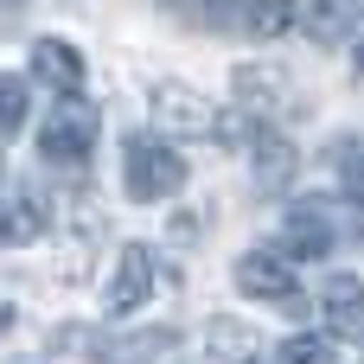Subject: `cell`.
<instances>
[{
  "label": "cell",
  "instance_id": "7c38bea8",
  "mask_svg": "<svg viewBox=\"0 0 364 364\" xmlns=\"http://www.w3.org/2000/svg\"><path fill=\"white\" fill-rule=\"evenodd\" d=\"M38 237H45V198L38 192H19L0 211V243H38Z\"/></svg>",
  "mask_w": 364,
  "mask_h": 364
},
{
  "label": "cell",
  "instance_id": "ac0fdd59",
  "mask_svg": "<svg viewBox=\"0 0 364 364\" xmlns=\"http://www.w3.org/2000/svg\"><path fill=\"white\" fill-rule=\"evenodd\" d=\"M26 128V77H0V134Z\"/></svg>",
  "mask_w": 364,
  "mask_h": 364
},
{
  "label": "cell",
  "instance_id": "4fadbf2b",
  "mask_svg": "<svg viewBox=\"0 0 364 364\" xmlns=\"http://www.w3.org/2000/svg\"><path fill=\"white\" fill-rule=\"evenodd\" d=\"M358 6H364V0H314V38H320V45L358 38V26H364Z\"/></svg>",
  "mask_w": 364,
  "mask_h": 364
},
{
  "label": "cell",
  "instance_id": "3957f363",
  "mask_svg": "<svg viewBox=\"0 0 364 364\" xmlns=\"http://www.w3.org/2000/svg\"><path fill=\"white\" fill-rule=\"evenodd\" d=\"M154 282H160V269H154V250L128 243V250L115 256V275H109V288H102V314H109V320H128L134 307H147Z\"/></svg>",
  "mask_w": 364,
  "mask_h": 364
},
{
  "label": "cell",
  "instance_id": "30bf717a",
  "mask_svg": "<svg viewBox=\"0 0 364 364\" xmlns=\"http://www.w3.org/2000/svg\"><path fill=\"white\" fill-rule=\"evenodd\" d=\"M205 358H211V364H256V358H262L256 326H243V320L218 314V320L205 326Z\"/></svg>",
  "mask_w": 364,
  "mask_h": 364
},
{
  "label": "cell",
  "instance_id": "ffe728a7",
  "mask_svg": "<svg viewBox=\"0 0 364 364\" xmlns=\"http://www.w3.org/2000/svg\"><path fill=\"white\" fill-rule=\"evenodd\" d=\"M6 326H13V301H0V333H6Z\"/></svg>",
  "mask_w": 364,
  "mask_h": 364
},
{
  "label": "cell",
  "instance_id": "8fae6325",
  "mask_svg": "<svg viewBox=\"0 0 364 364\" xmlns=\"http://www.w3.org/2000/svg\"><path fill=\"white\" fill-rule=\"evenodd\" d=\"M320 307H326L333 333L364 339V282H358V275H333V282H326V294H320Z\"/></svg>",
  "mask_w": 364,
  "mask_h": 364
},
{
  "label": "cell",
  "instance_id": "5bb4252c",
  "mask_svg": "<svg viewBox=\"0 0 364 364\" xmlns=\"http://www.w3.org/2000/svg\"><path fill=\"white\" fill-rule=\"evenodd\" d=\"M333 166H339V192H346V205L358 211V224H364V141H333ZM364 237V230H358Z\"/></svg>",
  "mask_w": 364,
  "mask_h": 364
},
{
  "label": "cell",
  "instance_id": "8992f818",
  "mask_svg": "<svg viewBox=\"0 0 364 364\" xmlns=\"http://www.w3.org/2000/svg\"><path fill=\"white\" fill-rule=\"evenodd\" d=\"M154 128L166 134H218V102L179 83H154Z\"/></svg>",
  "mask_w": 364,
  "mask_h": 364
},
{
  "label": "cell",
  "instance_id": "7a4b0ae2",
  "mask_svg": "<svg viewBox=\"0 0 364 364\" xmlns=\"http://www.w3.org/2000/svg\"><path fill=\"white\" fill-rule=\"evenodd\" d=\"M90 147H96V109H90L83 96H64V102L45 115V128H38V154H45L51 166H83Z\"/></svg>",
  "mask_w": 364,
  "mask_h": 364
},
{
  "label": "cell",
  "instance_id": "e0dca14e",
  "mask_svg": "<svg viewBox=\"0 0 364 364\" xmlns=\"http://www.w3.org/2000/svg\"><path fill=\"white\" fill-rule=\"evenodd\" d=\"M275 364H339V339H326V333H294Z\"/></svg>",
  "mask_w": 364,
  "mask_h": 364
},
{
  "label": "cell",
  "instance_id": "5b68a950",
  "mask_svg": "<svg viewBox=\"0 0 364 364\" xmlns=\"http://www.w3.org/2000/svg\"><path fill=\"white\" fill-rule=\"evenodd\" d=\"M237 288H243V294H256V301H275V307L301 314L294 269H288V256H282V250H250V256H237Z\"/></svg>",
  "mask_w": 364,
  "mask_h": 364
},
{
  "label": "cell",
  "instance_id": "6da1fadb",
  "mask_svg": "<svg viewBox=\"0 0 364 364\" xmlns=\"http://www.w3.org/2000/svg\"><path fill=\"white\" fill-rule=\"evenodd\" d=\"M122 186H128L134 205H160V198H173V192L186 186V160H179L160 134H134V141L122 147Z\"/></svg>",
  "mask_w": 364,
  "mask_h": 364
},
{
  "label": "cell",
  "instance_id": "ba28073f",
  "mask_svg": "<svg viewBox=\"0 0 364 364\" xmlns=\"http://www.w3.org/2000/svg\"><path fill=\"white\" fill-rule=\"evenodd\" d=\"M243 147H250V166H256V192H282V186L294 179V141H288L282 128H269V122L250 115Z\"/></svg>",
  "mask_w": 364,
  "mask_h": 364
},
{
  "label": "cell",
  "instance_id": "277c9868",
  "mask_svg": "<svg viewBox=\"0 0 364 364\" xmlns=\"http://www.w3.org/2000/svg\"><path fill=\"white\" fill-rule=\"evenodd\" d=\"M96 364H179V333L173 326H141V333H102L90 339Z\"/></svg>",
  "mask_w": 364,
  "mask_h": 364
},
{
  "label": "cell",
  "instance_id": "d6986e66",
  "mask_svg": "<svg viewBox=\"0 0 364 364\" xmlns=\"http://www.w3.org/2000/svg\"><path fill=\"white\" fill-rule=\"evenodd\" d=\"M19 6H26V0H0V19H13V13H19Z\"/></svg>",
  "mask_w": 364,
  "mask_h": 364
},
{
  "label": "cell",
  "instance_id": "52a82bcc",
  "mask_svg": "<svg viewBox=\"0 0 364 364\" xmlns=\"http://www.w3.org/2000/svg\"><path fill=\"white\" fill-rule=\"evenodd\" d=\"M333 237L339 230H333V211L326 205H314V198L307 205H288V218H282V256L288 262H320L333 250Z\"/></svg>",
  "mask_w": 364,
  "mask_h": 364
},
{
  "label": "cell",
  "instance_id": "9a60e30c",
  "mask_svg": "<svg viewBox=\"0 0 364 364\" xmlns=\"http://www.w3.org/2000/svg\"><path fill=\"white\" fill-rule=\"evenodd\" d=\"M237 96H243L250 109H288L282 70H262V64H243V70H237Z\"/></svg>",
  "mask_w": 364,
  "mask_h": 364
},
{
  "label": "cell",
  "instance_id": "9c48e42d",
  "mask_svg": "<svg viewBox=\"0 0 364 364\" xmlns=\"http://www.w3.org/2000/svg\"><path fill=\"white\" fill-rule=\"evenodd\" d=\"M32 77L51 83L58 96H77V83H83V51L64 45V38H38V45H32Z\"/></svg>",
  "mask_w": 364,
  "mask_h": 364
},
{
  "label": "cell",
  "instance_id": "2e32d148",
  "mask_svg": "<svg viewBox=\"0 0 364 364\" xmlns=\"http://www.w3.org/2000/svg\"><path fill=\"white\" fill-rule=\"evenodd\" d=\"M237 26H243L250 38H282V32L294 26V6H288V0H250Z\"/></svg>",
  "mask_w": 364,
  "mask_h": 364
}]
</instances>
